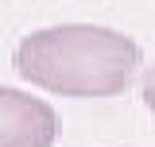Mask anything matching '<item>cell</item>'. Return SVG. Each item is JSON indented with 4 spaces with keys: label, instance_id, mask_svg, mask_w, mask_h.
<instances>
[{
    "label": "cell",
    "instance_id": "6da1fadb",
    "mask_svg": "<svg viewBox=\"0 0 155 147\" xmlns=\"http://www.w3.org/2000/svg\"><path fill=\"white\" fill-rule=\"evenodd\" d=\"M16 74L58 97H116L140 70L136 39L97 23H58L19 39Z\"/></svg>",
    "mask_w": 155,
    "mask_h": 147
},
{
    "label": "cell",
    "instance_id": "7a4b0ae2",
    "mask_svg": "<svg viewBox=\"0 0 155 147\" xmlns=\"http://www.w3.org/2000/svg\"><path fill=\"white\" fill-rule=\"evenodd\" d=\"M54 139L58 116L43 97L0 85V147H54Z\"/></svg>",
    "mask_w": 155,
    "mask_h": 147
},
{
    "label": "cell",
    "instance_id": "3957f363",
    "mask_svg": "<svg viewBox=\"0 0 155 147\" xmlns=\"http://www.w3.org/2000/svg\"><path fill=\"white\" fill-rule=\"evenodd\" d=\"M143 105H147V112L155 116V62L147 66V74H143Z\"/></svg>",
    "mask_w": 155,
    "mask_h": 147
}]
</instances>
